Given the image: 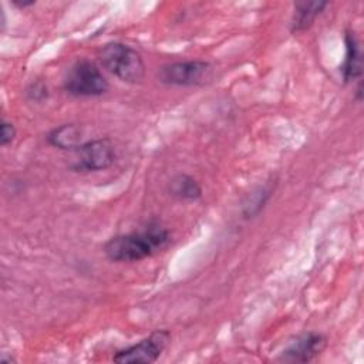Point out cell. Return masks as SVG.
Instances as JSON below:
<instances>
[{"label": "cell", "mask_w": 364, "mask_h": 364, "mask_svg": "<svg viewBox=\"0 0 364 364\" xmlns=\"http://www.w3.org/2000/svg\"><path fill=\"white\" fill-rule=\"evenodd\" d=\"M171 242L168 229L158 222H149L144 229L122 233L105 242L102 252L108 260L117 263H134L154 256Z\"/></svg>", "instance_id": "6da1fadb"}, {"label": "cell", "mask_w": 364, "mask_h": 364, "mask_svg": "<svg viewBox=\"0 0 364 364\" xmlns=\"http://www.w3.org/2000/svg\"><path fill=\"white\" fill-rule=\"evenodd\" d=\"M98 60L108 73L124 82L138 84L145 77L146 65L141 53L125 43L104 44L98 51Z\"/></svg>", "instance_id": "7a4b0ae2"}, {"label": "cell", "mask_w": 364, "mask_h": 364, "mask_svg": "<svg viewBox=\"0 0 364 364\" xmlns=\"http://www.w3.org/2000/svg\"><path fill=\"white\" fill-rule=\"evenodd\" d=\"M63 88L73 97H100L109 90V82L94 61L80 58L67 70Z\"/></svg>", "instance_id": "3957f363"}, {"label": "cell", "mask_w": 364, "mask_h": 364, "mask_svg": "<svg viewBox=\"0 0 364 364\" xmlns=\"http://www.w3.org/2000/svg\"><path fill=\"white\" fill-rule=\"evenodd\" d=\"M212 74L210 63L205 60H183L164 64L156 78L171 87H193L203 84Z\"/></svg>", "instance_id": "277c9868"}, {"label": "cell", "mask_w": 364, "mask_h": 364, "mask_svg": "<svg viewBox=\"0 0 364 364\" xmlns=\"http://www.w3.org/2000/svg\"><path fill=\"white\" fill-rule=\"evenodd\" d=\"M171 341V333L165 328L155 330L145 338L128 347L117 350L112 361L118 364H151L165 351Z\"/></svg>", "instance_id": "5b68a950"}, {"label": "cell", "mask_w": 364, "mask_h": 364, "mask_svg": "<svg viewBox=\"0 0 364 364\" xmlns=\"http://www.w3.org/2000/svg\"><path fill=\"white\" fill-rule=\"evenodd\" d=\"M71 169L75 172H97L114 165L117 154L109 138H95L82 142L75 151Z\"/></svg>", "instance_id": "8992f818"}, {"label": "cell", "mask_w": 364, "mask_h": 364, "mask_svg": "<svg viewBox=\"0 0 364 364\" xmlns=\"http://www.w3.org/2000/svg\"><path fill=\"white\" fill-rule=\"evenodd\" d=\"M327 346V337L318 331H304L293 337L279 355L283 363H310Z\"/></svg>", "instance_id": "52a82bcc"}, {"label": "cell", "mask_w": 364, "mask_h": 364, "mask_svg": "<svg viewBox=\"0 0 364 364\" xmlns=\"http://www.w3.org/2000/svg\"><path fill=\"white\" fill-rule=\"evenodd\" d=\"M344 46L346 53L343 63L340 65V74L343 81L347 84L354 80H360L363 75V54L360 41L354 31L347 30L344 34Z\"/></svg>", "instance_id": "ba28073f"}, {"label": "cell", "mask_w": 364, "mask_h": 364, "mask_svg": "<svg viewBox=\"0 0 364 364\" xmlns=\"http://www.w3.org/2000/svg\"><path fill=\"white\" fill-rule=\"evenodd\" d=\"M293 6H294V10H293L291 20H290V31L291 33H303L313 26L314 20L328 6V1L299 0Z\"/></svg>", "instance_id": "9c48e42d"}, {"label": "cell", "mask_w": 364, "mask_h": 364, "mask_svg": "<svg viewBox=\"0 0 364 364\" xmlns=\"http://www.w3.org/2000/svg\"><path fill=\"white\" fill-rule=\"evenodd\" d=\"M47 144L61 151H75L81 144V128L75 124H63L53 128L47 136Z\"/></svg>", "instance_id": "30bf717a"}, {"label": "cell", "mask_w": 364, "mask_h": 364, "mask_svg": "<svg viewBox=\"0 0 364 364\" xmlns=\"http://www.w3.org/2000/svg\"><path fill=\"white\" fill-rule=\"evenodd\" d=\"M168 192L171 196L179 200H198L202 198V186L189 173H176L168 183Z\"/></svg>", "instance_id": "8fae6325"}, {"label": "cell", "mask_w": 364, "mask_h": 364, "mask_svg": "<svg viewBox=\"0 0 364 364\" xmlns=\"http://www.w3.org/2000/svg\"><path fill=\"white\" fill-rule=\"evenodd\" d=\"M272 196V186L270 185H260L257 188H255L246 198L245 203H243V218L245 219H252L255 216H257L262 209L264 208V205L267 203V200Z\"/></svg>", "instance_id": "7c38bea8"}, {"label": "cell", "mask_w": 364, "mask_h": 364, "mask_svg": "<svg viewBox=\"0 0 364 364\" xmlns=\"http://www.w3.org/2000/svg\"><path fill=\"white\" fill-rule=\"evenodd\" d=\"M26 95L30 101H34V102H41L44 101L47 97H48V90H47V85L43 82V81H36V82H31L27 90H26Z\"/></svg>", "instance_id": "4fadbf2b"}, {"label": "cell", "mask_w": 364, "mask_h": 364, "mask_svg": "<svg viewBox=\"0 0 364 364\" xmlns=\"http://www.w3.org/2000/svg\"><path fill=\"white\" fill-rule=\"evenodd\" d=\"M17 135V129L14 127L13 122L3 119L1 125H0V144L1 146H7L9 144H11L14 141Z\"/></svg>", "instance_id": "5bb4252c"}, {"label": "cell", "mask_w": 364, "mask_h": 364, "mask_svg": "<svg viewBox=\"0 0 364 364\" xmlns=\"http://www.w3.org/2000/svg\"><path fill=\"white\" fill-rule=\"evenodd\" d=\"M14 7L17 9H27V7H31L36 4V0H11L10 1Z\"/></svg>", "instance_id": "9a60e30c"}]
</instances>
